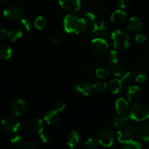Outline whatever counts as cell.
<instances>
[{"mask_svg": "<svg viewBox=\"0 0 149 149\" xmlns=\"http://www.w3.org/2000/svg\"><path fill=\"white\" fill-rule=\"evenodd\" d=\"M63 27L67 33L77 35L85 32L87 23L83 17L67 15L63 20Z\"/></svg>", "mask_w": 149, "mask_h": 149, "instance_id": "6da1fadb", "label": "cell"}, {"mask_svg": "<svg viewBox=\"0 0 149 149\" xmlns=\"http://www.w3.org/2000/svg\"><path fill=\"white\" fill-rule=\"evenodd\" d=\"M129 116L135 122H143L149 119V104L144 102H135L130 108Z\"/></svg>", "mask_w": 149, "mask_h": 149, "instance_id": "7a4b0ae2", "label": "cell"}, {"mask_svg": "<svg viewBox=\"0 0 149 149\" xmlns=\"http://www.w3.org/2000/svg\"><path fill=\"white\" fill-rule=\"evenodd\" d=\"M110 39L113 47L117 50H124L129 46V36L125 31L115 30L111 33Z\"/></svg>", "mask_w": 149, "mask_h": 149, "instance_id": "3957f363", "label": "cell"}, {"mask_svg": "<svg viewBox=\"0 0 149 149\" xmlns=\"http://www.w3.org/2000/svg\"><path fill=\"white\" fill-rule=\"evenodd\" d=\"M85 32H87V33L93 38H104L108 33V26L105 21L96 19L93 23L87 26Z\"/></svg>", "mask_w": 149, "mask_h": 149, "instance_id": "277c9868", "label": "cell"}, {"mask_svg": "<svg viewBox=\"0 0 149 149\" xmlns=\"http://www.w3.org/2000/svg\"><path fill=\"white\" fill-rule=\"evenodd\" d=\"M20 123L16 116H7L0 122V128L6 134L13 135L19 130Z\"/></svg>", "mask_w": 149, "mask_h": 149, "instance_id": "5b68a950", "label": "cell"}, {"mask_svg": "<svg viewBox=\"0 0 149 149\" xmlns=\"http://www.w3.org/2000/svg\"><path fill=\"white\" fill-rule=\"evenodd\" d=\"M73 92L80 97H86L93 94V84L86 80H79L73 85Z\"/></svg>", "mask_w": 149, "mask_h": 149, "instance_id": "8992f818", "label": "cell"}, {"mask_svg": "<svg viewBox=\"0 0 149 149\" xmlns=\"http://www.w3.org/2000/svg\"><path fill=\"white\" fill-rule=\"evenodd\" d=\"M136 127L132 124H128L125 127L119 128L118 130V141L120 143L127 144L133 140Z\"/></svg>", "mask_w": 149, "mask_h": 149, "instance_id": "52a82bcc", "label": "cell"}, {"mask_svg": "<svg viewBox=\"0 0 149 149\" xmlns=\"http://www.w3.org/2000/svg\"><path fill=\"white\" fill-rule=\"evenodd\" d=\"M115 135L113 131L108 127L102 128L98 132L97 140L99 144L105 147H110L113 144Z\"/></svg>", "mask_w": 149, "mask_h": 149, "instance_id": "ba28073f", "label": "cell"}, {"mask_svg": "<svg viewBox=\"0 0 149 149\" xmlns=\"http://www.w3.org/2000/svg\"><path fill=\"white\" fill-rule=\"evenodd\" d=\"M3 15L7 20L16 21L20 20L23 17V11L20 6L16 4H10L4 9Z\"/></svg>", "mask_w": 149, "mask_h": 149, "instance_id": "9c48e42d", "label": "cell"}, {"mask_svg": "<svg viewBox=\"0 0 149 149\" xmlns=\"http://www.w3.org/2000/svg\"><path fill=\"white\" fill-rule=\"evenodd\" d=\"M91 48L93 52L98 55L106 53L109 48L108 42L104 38H93L91 42Z\"/></svg>", "mask_w": 149, "mask_h": 149, "instance_id": "30bf717a", "label": "cell"}, {"mask_svg": "<svg viewBox=\"0 0 149 149\" xmlns=\"http://www.w3.org/2000/svg\"><path fill=\"white\" fill-rule=\"evenodd\" d=\"M58 4L62 10L70 13L78 11L81 7L80 0H58Z\"/></svg>", "mask_w": 149, "mask_h": 149, "instance_id": "8fae6325", "label": "cell"}, {"mask_svg": "<svg viewBox=\"0 0 149 149\" xmlns=\"http://www.w3.org/2000/svg\"><path fill=\"white\" fill-rule=\"evenodd\" d=\"M28 103L24 99L17 98L12 103V113L14 116H19L26 112Z\"/></svg>", "mask_w": 149, "mask_h": 149, "instance_id": "7c38bea8", "label": "cell"}, {"mask_svg": "<svg viewBox=\"0 0 149 149\" xmlns=\"http://www.w3.org/2000/svg\"><path fill=\"white\" fill-rule=\"evenodd\" d=\"M109 71L112 75L121 80L126 79L127 78H129L130 76V73L126 72L124 67L120 65L118 63H110L109 66Z\"/></svg>", "mask_w": 149, "mask_h": 149, "instance_id": "4fadbf2b", "label": "cell"}, {"mask_svg": "<svg viewBox=\"0 0 149 149\" xmlns=\"http://www.w3.org/2000/svg\"><path fill=\"white\" fill-rule=\"evenodd\" d=\"M142 26H143V23H142L141 19L136 16L130 17L127 24L128 31L134 34L140 33L142 29Z\"/></svg>", "mask_w": 149, "mask_h": 149, "instance_id": "5bb4252c", "label": "cell"}, {"mask_svg": "<svg viewBox=\"0 0 149 149\" xmlns=\"http://www.w3.org/2000/svg\"><path fill=\"white\" fill-rule=\"evenodd\" d=\"M66 142L70 148H77L81 144V136L77 131H71L67 134Z\"/></svg>", "mask_w": 149, "mask_h": 149, "instance_id": "9a60e30c", "label": "cell"}, {"mask_svg": "<svg viewBox=\"0 0 149 149\" xmlns=\"http://www.w3.org/2000/svg\"><path fill=\"white\" fill-rule=\"evenodd\" d=\"M135 136L143 142L149 141V123H143L136 127Z\"/></svg>", "mask_w": 149, "mask_h": 149, "instance_id": "2e32d148", "label": "cell"}, {"mask_svg": "<svg viewBox=\"0 0 149 149\" xmlns=\"http://www.w3.org/2000/svg\"><path fill=\"white\" fill-rule=\"evenodd\" d=\"M127 95L129 102L135 103L138 101L141 97L142 91L138 86L130 85L127 88Z\"/></svg>", "mask_w": 149, "mask_h": 149, "instance_id": "e0dca14e", "label": "cell"}, {"mask_svg": "<svg viewBox=\"0 0 149 149\" xmlns=\"http://www.w3.org/2000/svg\"><path fill=\"white\" fill-rule=\"evenodd\" d=\"M115 110L117 113L121 115H127L129 113L130 107L128 101L124 97H121L116 99L115 103Z\"/></svg>", "mask_w": 149, "mask_h": 149, "instance_id": "ac0fdd59", "label": "cell"}, {"mask_svg": "<svg viewBox=\"0 0 149 149\" xmlns=\"http://www.w3.org/2000/svg\"><path fill=\"white\" fill-rule=\"evenodd\" d=\"M127 13L122 9L115 10L113 13L111 14L110 20L112 23H115V24H121L124 21H126L127 18Z\"/></svg>", "mask_w": 149, "mask_h": 149, "instance_id": "d6986e66", "label": "cell"}, {"mask_svg": "<svg viewBox=\"0 0 149 149\" xmlns=\"http://www.w3.org/2000/svg\"><path fill=\"white\" fill-rule=\"evenodd\" d=\"M29 130L34 134H40L43 131V122L40 118L34 117L29 122Z\"/></svg>", "mask_w": 149, "mask_h": 149, "instance_id": "ffe728a7", "label": "cell"}, {"mask_svg": "<svg viewBox=\"0 0 149 149\" xmlns=\"http://www.w3.org/2000/svg\"><path fill=\"white\" fill-rule=\"evenodd\" d=\"M129 116L127 115H121V114H115L112 117V124L114 126L117 128H121L123 127H125L129 122Z\"/></svg>", "mask_w": 149, "mask_h": 149, "instance_id": "44dd1931", "label": "cell"}, {"mask_svg": "<svg viewBox=\"0 0 149 149\" xmlns=\"http://www.w3.org/2000/svg\"><path fill=\"white\" fill-rule=\"evenodd\" d=\"M60 115L59 112L54 110L48 111L44 116V120L48 125H56L59 121Z\"/></svg>", "mask_w": 149, "mask_h": 149, "instance_id": "7402d4cb", "label": "cell"}, {"mask_svg": "<svg viewBox=\"0 0 149 149\" xmlns=\"http://www.w3.org/2000/svg\"><path fill=\"white\" fill-rule=\"evenodd\" d=\"M34 27L33 21L29 17H22L19 22V29L23 33H29Z\"/></svg>", "mask_w": 149, "mask_h": 149, "instance_id": "603a6c76", "label": "cell"}, {"mask_svg": "<svg viewBox=\"0 0 149 149\" xmlns=\"http://www.w3.org/2000/svg\"><path fill=\"white\" fill-rule=\"evenodd\" d=\"M108 88L112 94H118L122 89V81L120 79H112L108 84Z\"/></svg>", "mask_w": 149, "mask_h": 149, "instance_id": "cb8c5ba5", "label": "cell"}, {"mask_svg": "<svg viewBox=\"0 0 149 149\" xmlns=\"http://www.w3.org/2000/svg\"><path fill=\"white\" fill-rule=\"evenodd\" d=\"M13 49L6 44H0V60L5 61L11 58Z\"/></svg>", "mask_w": 149, "mask_h": 149, "instance_id": "d4e9b609", "label": "cell"}, {"mask_svg": "<svg viewBox=\"0 0 149 149\" xmlns=\"http://www.w3.org/2000/svg\"><path fill=\"white\" fill-rule=\"evenodd\" d=\"M22 33H23V32L20 31V29L13 28V29H10V31H7V37L10 42H16L21 38Z\"/></svg>", "mask_w": 149, "mask_h": 149, "instance_id": "484cf974", "label": "cell"}, {"mask_svg": "<svg viewBox=\"0 0 149 149\" xmlns=\"http://www.w3.org/2000/svg\"><path fill=\"white\" fill-rule=\"evenodd\" d=\"M107 89H108V84L102 80L96 81L93 84V90L94 93H98V94L103 93L106 91Z\"/></svg>", "mask_w": 149, "mask_h": 149, "instance_id": "4316f807", "label": "cell"}, {"mask_svg": "<svg viewBox=\"0 0 149 149\" xmlns=\"http://www.w3.org/2000/svg\"><path fill=\"white\" fill-rule=\"evenodd\" d=\"M99 143L98 141L97 138H89L85 141L84 146L86 148L90 149H96L99 147Z\"/></svg>", "mask_w": 149, "mask_h": 149, "instance_id": "83f0119b", "label": "cell"}, {"mask_svg": "<svg viewBox=\"0 0 149 149\" xmlns=\"http://www.w3.org/2000/svg\"><path fill=\"white\" fill-rule=\"evenodd\" d=\"M95 74H96V76L99 79H107L109 77L110 71L109 69H107V68H105L100 67V68H96V71H95Z\"/></svg>", "mask_w": 149, "mask_h": 149, "instance_id": "f1b7e54d", "label": "cell"}, {"mask_svg": "<svg viewBox=\"0 0 149 149\" xmlns=\"http://www.w3.org/2000/svg\"><path fill=\"white\" fill-rule=\"evenodd\" d=\"M24 142L25 141L23 137L18 135H15L10 139V143L15 147H22Z\"/></svg>", "mask_w": 149, "mask_h": 149, "instance_id": "f546056e", "label": "cell"}, {"mask_svg": "<svg viewBox=\"0 0 149 149\" xmlns=\"http://www.w3.org/2000/svg\"><path fill=\"white\" fill-rule=\"evenodd\" d=\"M34 27L38 30H42L45 28L47 24L46 19L42 16H38L34 20Z\"/></svg>", "mask_w": 149, "mask_h": 149, "instance_id": "4dcf8cb0", "label": "cell"}, {"mask_svg": "<svg viewBox=\"0 0 149 149\" xmlns=\"http://www.w3.org/2000/svg\"><path fill=\"white\" fill-rule=\"evenodd\" d=\"M119 54L117 49L110 50L108 54V60L110 63H117L119 61Z\"/></svg>", "mask_w": 149, "mask_h": 149, "instance_id": "1f68e13d", "label": "cell"}, {"mask_svg": "<svg viewBox=\"0 0 149 149\" xmlns=\"http://www.w3.org/2000/svg\"><path fill=\"white\" fill-rule=\"evenodd\" d=\"M134 79L137 84H142L143 83L145 82L146 79H147V76L145 74L144 72H142V71H139V72L135 73V74L134 75Z\"/></svg>", "mask_w": 149, "mask_h": 149, "instance_id": "d6a6232c", "label": "cell"}, {"mask_svg": "<svg viewBox=\"0 0 149 149\" xmlns=\"http://www.w3.org/2000/svg\"><path fill=\"white\" fill-rule=\"evenodd\" d=\"M83 18L86 20V23H87V26L91 24L92 23L95 21L96 20V17L95 15V14L92 12H86V13L83 15Z\"/></svg>", "mask_w": 149, "mask_h": 149, "instance_id": "836d02e7", "label": "cell"}, {"mask_svg": "<svg viewBox=\"0 0 149 149\" xmlns=\"http://www.w3.org/2000/svg\"><path fill=\"white\" fill-rule=\"evenodd\" d=\"M122 148L124 149H140L142 148V145L138 141H134L132 140L129 143L126 144Z\"/></svg>", "mask_w": 149, "mask_h": 149, "instance_id": "e575fe53", "label": "cell"}, {"mask_svg": "<svg viewBox=\"0 0 149 149\" xmlns=\"http://www.w3.org/2000/svg\"><path fill=\"white\" fill-rule=\"evenodd\" d=\"M66 108V103L63 100H57L54 103V109L58 112H61Z\"/></svg>", "mask_w": 149, "mask_h": 149, "instance_id": "d590c367", "label": "cell"}, {"mask_svg": "<svg viewBox=\"0 0 149 149\" xmlns=\"http://www.w3.org/2000/svg\"><path fill=\"white\" fill-rule=\"evenodd\" d=\"M22 147L24 149H37L38 148L37 144L32 141H25Z\"/></svg>", "mask_w": 149, "mask_h": 149, "instance_id": "8d00e7d4", "label": "cell"}, {"mask_svg": "<svg viewBox=\"0 0 149 149\" xmlns=\"http://www.w3.org/2000/svg\"><path fill=\"white\" fill-rule=\"evenodd\" d=\"M40 140L44 143H47L51 141V136H50L49 134L46 132H43L42 131L40 134Z\"/></svg>", "mask_w": 149, "mask_h": 149, "instance_id": "74e56055", "label": "cell"}, {"mask_svg": "<svg viewBox=\"0 0 149 149\" xmlns=\"http://www.w3.org/2000/svg\"><path fill=\"white\" fill-rule=\"evenodd\" d=\"M135 41L138 44H143L146 42V36L143 33H137L135 36Z\"/></svg>", "mask_w": 149, "mask_h": 149, "instance_id": "f35d334b", "label": "cell"}, {"mask_svg": "<svg viewBox=\"0 0 149 149\" xmlns=\"http://www.w3.org/2000/svg\"><path fill=\"white\" fill-rule=\"evenodd\" d=\"M116 4L120 9L124 10L128 6V0H116Z\"/></svg>", "mask_w": 149, "mask_h": 149, "instance_id": "ab89813d", "label": "cell"}, {"mask_svg": "<svg viewBox=\"0 0 149 149\" xmlns=\"http://www.w3.org/2000/svg\"><path fill=\"white\" fill-rule=\"evenodd\" d=\"M7 31L4 29L0 28V39H3L7 37Z\"/></svg>", "mask_w": 149, "mask_h": 149, "instance_id": "60d3db41", "label": "cell"}, {"mask_svg": "<svg viewBox=\"0 0 149 149\" xmlns=\"http://www.w3.org/2000/svg\"><path fill=\"white\" fill-rule=\"evenodd\" d=\"M50 42H51V43L56 45V44H57L58 42V38L55 36H51V37H50Z\"/></svg>", "mask_w": 149, "mask_h": 149, "instance_id": "b9f144b4", "label": "cell"}, {"mask_svg": "<svg viewBox=\"0 0 149 149\" xmlns=\"http://www.w3.org/2000/svg\"><path fill=\"white\" fill-rule=\"evenodd\" d=\"M0 1H5V0H0Z\"/></svg>", "mask_w": 149, "mask_h": 149, "instance_id": "7bdbcfd3", "label": "cell"}, {"mask_svg": "<svg viewBox=\"0 0 149 149\" xmlns=\"http://www.w3.org/2000/svg\"><path fill=\"white\" fill-rule=\"evenodd\" d=\"M148 148H149V146H148Z\"/></svg>", "mask_w": 149, "mask_h": 149, "instance_id": "ee69618b", "label": "cell"}]
</instances>
